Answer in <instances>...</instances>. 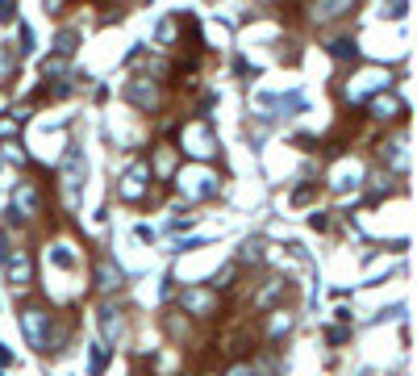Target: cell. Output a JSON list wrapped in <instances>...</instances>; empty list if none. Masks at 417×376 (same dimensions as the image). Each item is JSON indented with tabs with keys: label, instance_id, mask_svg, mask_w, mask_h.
I'll return each instance as SVG.
<instances>
[{
	"label": "cell",
	"instance_id": "obj_1",
	"mask_svg": "<svg viewBox=\"0 0 417 376\" xmlns=\"http://www.w3.org/2000/svg\"><path fill=\"white\" fill-rule=\"evenodd\" d=\"M213 146H217V142H213V134H209V126H205V121H192V126L184 130V151H188V155L209 159V155H213Z\"/></svg>",
	"mask_w": 417,
	"mask_h": 376
},
{
	"label": "cell",
	"instance_id": "obj_2",
	"mask_svg": "<svg viewBox=\"0 0 417 376\" xmlns=\"http://www.w3.org/2000/svg\"><path fill=\"white\" fill-rule=\"evenodd\" d=\"M180 188H184L188 197H209V193H217V180H213L209 172H184V176H180Z\"/></svg>",
	"mask_w": 417,
	"mask_h": 376
},
{
	"label": "cell",
	"instance_id": "obj_3",
	"mask_svg": "<svg viewBox=\"0 0 417 376\" xmlns=\"http://www.w3.org/2000/svg\"><path fill=\"white\" fill-rule=\"evenodd\" d=\"M63 180H67L71 197H79V184H84V159H79V151H67V163H63Z\"/></svg>",
	"mask_w": 417,
	"mask_h": 376
},
{
	"label": "cell",
	"instance_id": "obj_4",
	"mask_svg": "<svg viewBox=\"0 0 417 376\" xmlns=\"http://www.w3.org/2000/svg\"><path fill=\"white\" fill-rule=\"evenodd\" d=\"M142 188H146V167L138 163V167H129V176L121 180V197H125V201H138Z\"/></svg>",
	"mask_w": 417,
	"mask_h": 376
},
{
	"label": "cell",
	"instance_id": "obj_5",
	"mask_svg": "<svg viewBox=\"0 0 417 376\" xmlns=\"http://www.w3.org/2000/svg\"><path fill=\"white\" fill-rule=\"evenodd\" d=\"M351 4H355V0H317V4H313V17H317V21H338L343 13H351Z\"/></svg>",
	"mask_w": 417,
	"mask_h": 376
},
{
	"label": "cell",
	"instance_id": "obj_6",
	"mask_svg": "<svg viewBox=\"0 0 417 376\" xmlns=\"http://www.w3.org/2000/svg\"><path fill=\"white\" fill-rule=\"evenodd\" d=\"M13 205H21V213H25V218H33V213H38V193H33L29 184H21V188L13 193Z\"/></svg>",
	"mask_w": 417,
	"mask_h": 376
},
{
	"label": "cell",
	"instance_id": "obj_7",
	"mask_svg": "<svg viewBox=\"0 0 417 376\" xmlns=\"http://www.w3.org/2000/svg\"><path fill=\"white\" fill-rule=\"evenodd\" d=\"M184 306H188L192 314H200V318H205V314L213 310V297H209V293H200V289H192V293H184Z\"/></svg>",
	"mask_w": 417,
	"mask_h": 376
},
{
	"label": "cell",
	"instance_id": "obj_8",
	"mask_svg": "<svg viewBox=\"0 0 417 376\" xmlns=\"http://www.w3.org/2000/svg\"><path fill=\"white\" fill-rule=\"evenodd\" d=\"M384 84H388V75H384V71H368V75L351 88V96H359V92H368V88H384Z\"/></svg>",
	"mask_w": 417,
	"mask_h": 376
},
{
	"label": "cell",
	"instance_id": "obj_9",
	"mask_svg": "<svg viewBox=\"0 0 417 376\" xmlns=\"http://www.w3.org/2000/svg\"><path fill=\"white\" fill-rule=\"evenodd\" d=\"M25 331H29L33 347H46V339H42V314H38V310H29V314H25Z\"/></svg>",
	"mask_w": 417,
	"mask_h": 376
},
{
	"label": "cell",
	"instance_id": "obj_10",
	"mask_svg": "<svg viewBox=\"0 0 417 376\" xmlns=\"http://www.w3.org/2000/svg\"><path fill=\"white\" fill-rule=\"evenodd\" d=\"M372 113H376V117H397L401 105H397L393 96H376V100H372Z\"/></svg>",
	"mask_w": 417,
	"mask_h": 376
},
{
	"label": "cell",
	"instance_id": "obj_11",
	"mask_svg": "<svg viewBox=\"0 0 417 376\" xmlns=\"http://www.w3.org/2000/svg\"><path fill=\"white\" fill-rule=\"evenodd\" d=\"M8 276H13V285H25V276H29V260H25V255H13V260H8Z\"/></svg>",
	"mask_w": 417,
	"mask_h": 376
},
{
	"label": "cell",
	"instance_id": "obj_12",
	"mask_svg": "<svg viewBox=\"0 0 417 376\" xmlns=\"http://www.w3.org/2000/svg\"><path fill=\"white\" fill-rule=\"evenodd\" d=\"M129 96H134L138 105H146V109L159 100V92H155V88H146V84H129Z\"/></svg>",
	"mask_w": 417,
	"mask_h": 376
},
{
	"label": "cell",
	"instance_id": "obj_13",
	"mask_svg": "<svg viewBox=\"0 0 417 376\" xmlns=\"http://www.w3.org/2000/svg\"><path fill=\"white\" fill-rule=\"evenodd\" d=\"M100 285H104V289L121 285V272H113V264H100Z\"/></svg>",
	"mask_w": 417,
	"mask_h": 376
},
{
	"label": "cell",
	"instance_id": "obj_14",
	"mask_svg": "<svg viewBox=\"0 0 417 376\" xmlns=\"http://www.w3.org/2000/svg\"><path fill=\"white\" fill-rule=\"evenodd\" d=\"M334 54H338V59H355V42H347V38L334 42Z\"/></svg>",
	"mask_w": 417,
	"mask_h": 376
},
{
	"label": "cell",
	"instance_id": "obj_15",
	"mask_svg": "<svg viewBox=\"0 0 417 376\" xmlns=\"http://www.w3.org/2000/svg\"><path fill=\"white\" fill-rule=\"evenodd\" d=\"M42 71H46V75H58V71H63V59H46Z\"/></svg>",
	"mask_w": 417,
	"mask_h": 376
},
{
	"label": "cell",
	"instance_id": "obj_16",
	"mask_svg": "<svg viewBox=\"0 0 417 376\" xmlns=\"http://www.w3.org/2000/svg\"><path fill=\"white\" fill-rule=\"evenodd\" d=\"M54 260H58L63 268H71V264H75V255H71V251H54Z\"/></svg>",
	"mask_w": 417,
	"mask_h": 376
},
{
	"label": "cell",
	"instance_id": "obj_17",
	"mask_svg": "<svg viewBox=\"0 0 417 376\" xmlns=\"http://www.w3.org/2000/svg\"><path fill=\"white\" fill-rule=\"evenodd\" d=\"M0 21H13V4L8 0H0Z\"/></svg>",
	"mask_w": 417,
	"mask_h": 376
},
{
	"label": "cell",
	"instance_id": "obj_18",
	"mask_svg": "<svg viewBox=\"0 0 417 376\" xmlns=\"http://www.w3.org/2000/svg\"><path fill=\"white\" fill-rule=\"evenodd\" d=\"M230 376H251V368H234Z\"/></svg>",
	"mask_w": 417,
	"mask_h": 376
}]
</instances>
